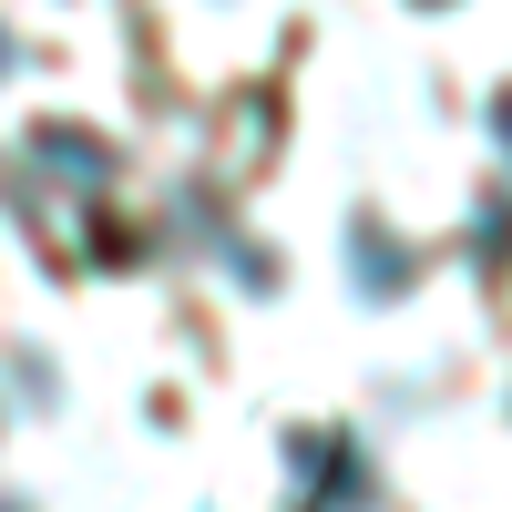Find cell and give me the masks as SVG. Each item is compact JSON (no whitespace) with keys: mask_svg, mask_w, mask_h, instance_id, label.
Returning <instances> with one entry per match:
<instances>
[{"mask_svg":"<svg viewBox=\"0 0 512 512\" xmlns=\"http://www.w3.org/2000/svg\"><path fill=\"white\" fill-rule=\"evenodd\" d=\"M349 246H359V287H379V297H400V287H410V256L390 246V226H369V216H359Z\"/></svg>","mask_w":512,"mask_h":512,"instance_id":"cell-1","label":"cell"},{"mask_svg":"<svg viewBox=\"0 0 512 512\" xmlns=\"http://www.w3.org/2000/svg\"><path fill=\"white\" fill-rule=\"evenodd\" d=\"M492 134H502V154H512V103H502V113H492Z\"/></svg>","mask_w":512,"mask_h":512,"instance_id":"cell-2","label":"cell"}]
</instances>
